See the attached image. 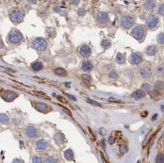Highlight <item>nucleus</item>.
Instances as JSON below:
<instances>
[{
    "label": "nucleus",
    "mask_w": 164,
    "mask_h": 163,
    "mask_svg": "<svg viewBox=\"0 0 164 163\" xmlns=\"http://www.w3.org/2000/svg\"><path fill=\"white\" fill-rule=\"evenodd\" d=\"M34 108L42 113H47L49 111V107L46 104L42 103H36L34 104Z\"/></svg>",
    "instance_id": "12"
},
{
    "label": "nucleus",
    "mask_w": 164,
    "mask_h": 163,
    "mask_svg": "<svg viewBox=\"0 0 164 163\" xmlns=\"http://www.w3.org/2000/svg\"><path fill=\"white\" fill-rule=\"evenodd\" d=\"M108 143L111 144V145L114 144L115 143V138L113 136H110L108 139Z\"/></svg>",
    "instance_id": "40"
},
{
    "label": "nucleus",
    "mask_w": 164,
    "mask_h": 163,
    "mask_svg": "<svg viewBox=\"0 0 164 163\" xmlns=\"http://www.w3.org/2000/svg\"><path fill=\"white\" fill-rule=\"evenodd\" d=\"M81 78H82L83 82H84L85 84L88 85V84H90V82H91L92 79L90 75H87V74H83L82 75V77H81Z\"/></svg>",
    "instance_id": "26"
},
{
    "label": "nucleus",
    "mask_w": 164,
    "mask_h": 163,
    "mask_svg": "<svg viewBox=\"0 0 164 163\" xmlns=\"http://www.w3.org/2000/svg\"><path fill=\"white\" fill-rule=\"evenodd\" d=\"M36 145L37 149L38 150H45L47 147L48 144L45 140L41 139L37 141Z\"/></svg>",
    "instance_id": "17"
},
{
    "label": "nucleus",
    "mask_w": 164,
    "mask_h": 163,
    "mask_svg": "<svg viewBox=\"0 0 164 163\" xmlns=\"http://www.w3.org/2000/svg\"><path fill=\"white\" fill-rule=\"evenodd\" d=\"M161 109H162V111H164V104H163L161 106Z\"/></svg>",
    "instance_id": "48"
},
{
    "label": "nucleus",
    "mask_w": 164,
    "mask_h": 163,
    "mask_svg": "<svg viewBox=\"0 0 164 163\" xmlns=\"http://www.w3.org/2000/svg\"><path fill=\"white\" fill-rule=\"evenodd\" d=\"M1 96L5 101L11 102L17 97V94L16 93L11 91H5L4 93L2 94Z\"/></svg>",
    "instance_id": "10"
},
{
    "label": "nucleus",
    "mask_w": 164,
    "mask_h": 163,
    "mask_svg": "<svg viewBox=\"0 0 164 163\" xmlns=\"http://www.w3.org/2000/svg\"><path fill=\"white\" fill-rule=\"evenodd\" d=\"M54 140L56 143L58 145H60L62 144L64 142V137L62 134L60 133H57L54 136Z\"/></svg>",
    "instance_id": "21"
},
{
    "label": "nucleus",
    "mask_w": 164,
    "mask_h": 163,
    "mask_svg": "<svg viewBox=\"0 0 164 163\" xmlns=\"http://www.w3.org/2000/svg\"><path fill=\"white\" fill-rule=\"evenodd\" d=\"M146 34V28L145 26L142 25H138L133 28L132 29L131 34L133 38L137 40H142L145 38Z\"/></svg>",
    "instance_id": "1"
},
{
    "label": "nucleus",
    "mask_w": 164,
    "mask_h": 163,
    "mask_svg": "<svg viewBox=\"0 0 164 163\" xmlns=\"http://www.w3.org/2000/svg\"><path fill=\"white\" fill-rule=\"evenodd\" d=\"M135 24V20L130 15H125L120 20V25L123 29H129L132 28Z\"/></svg>",
    "instance_id": "3"
},
{
    "label": "nucleus",
    "mask_w": 164,
    "mask_h": 163,
    "mask_svg": "<svg viewBox=\"0 0 164 163\" xmlns=\"http://www.w3.org/2000/svg\"><path fill=\"white\" fill-rule=\"evenodd\" d=\"M25 133L28 137H34L37 135V130L34 127H28L26 129Z\"/></svg>",
    "instance_id": "16"
},
{
    "label": "nucleus",
    "mask_w": 164,
    "mask_h": 163,
    "mask_svg": "<svg viewBox=\"0 0 164 163\" xmlns=\"http://www.w3.org/2000/svg\"><path fill=\"white\" fill-rule=\"evenodd\" d=\"M54 73L56 75L59 76H66L67 75V72L64 68H57L54 70Z\"/></svg>",
    "instance_id": "22"
},
{
    "label": "nucleus",
    "mask_w": 164,
    "mask_h": 163,
    "mask_svg": "<svg viewBox=\"0 0 164 163\" xmlns=\"http://www.w3.org/2000/svg\"><path fill=\"white\" fill-rule=\"evenodd\" d=\"M154 73L156 77H163L164 75V64H160L157 66L155 69Z\"/></svg>",
    "instance_id": "15"
},
{
    "label": "nucleus",
    "mask_w": 164,
    "mask_h": 163,
    "mask_svg": "<svg viewBox=\"0 0 164 163\" xmlns=\"http://www.w3.org/2000/svg\"><path fill=\"white\" fill-rule=\"evenodd\" d=\"M159 23V18L156 15L151 14L147 17L146 24L149 29H154L157 27Z\"/></svg>",
    "instance_id": "4"
},
{
    "label": "nucleus",
    "mask_w": 164,
    "mask_h": 163,
    "mask_svg": "<svg viewBox=\"0 0 164 163\" xmlns=\"http://www.w3.org/2000/svg\"><path fill=\"white\" fill-rule=\"evenodd\" d=\"M44 163H55V160L53 157L49 156L46 159Z\"/></svg>",
    "instance_id": "37"
},
{
    "label": "nucleus",
    "mask_w": 164,
    "mask_h": 163,
    "mask_svg": "<svg viewBox=\"0 0 164 163\" xmlns=\"http://www.w3.org/2000/svg\"><path fill=\"white\" fill-rule=\"evenodd\" d=\"M60 106L62 107L63 110L64 112H65L66 114L68 115H69V116H72V114H71V111H70V110H69V109H67V108H66V107H65L63 106V105H60Z\"/></svg>",
    "instance_id": "38"
},
{
    "label": "nucleus",
    "mask_w": 164,
    "mask_h": 163,
    "mask_svg": "<svg viewBox=\"0 0 164 163\" xmlns=\"http://www.w3.org/2000/svg\"><path fill=\"white\" fill-rule=\"evenodd\" d=\"M111 44V42L110 40L106 39L103 40L102 42H101V46H102V47L105 49H109V48L110 47Z\"/></svg>",
    "instance_id": "29"
},
{
    "label": "nucleus",
    "mask_w": 164,
    "mask_h": 163,
    "mask_svg": "<svg viewBox=\"0 0 164 163\" xmlns=\"http://www.w3.org/2000/svg\"><path fill=\"white\" fill-rule=\"evenodd\" d=\"M157 116H158L157 114H154V115H153L152 117V120H156L157 119Z\"/></svg>",
    "instance_id": "45"
},
{
    "label": "nucleus",
    "mask_w": 164,
    "mask_h": 163,
    "mask_svg": "<svg viewBox=\"0 0 164 163\" xmlns=\"http://www.w3.org/2000/svg\"><path fill=\"white\" fill-rule=\"evenodd\" d=\"M139 74L143 79H149L152 75V70L149 66H145L140 68Z\"/></svg>",
    "instance_id": "8"
},
{
    "label": "nucleus",
    "mask_w": 164,
    "mask_h": 163,
    "mask_svg": "<svg viewBox=\"0 0 164 163\" xmlns=\"http://www.w3.org/2000/svg\"><path fill=\"white\" fill-rule=\"evenodd\" d=\"M57 99H58L59 101L62 102V103L68 104V102L67 101V99H66L65 98H64V97H63V96H57Z\"/></svg>",
    "instance_id": "36"
},
{
    "label": "nucleus",
    "mask_w": 164,
    "mask_h": 163,
    "mask_svg": "<svg viewBox=\"0 0 164 163\" xmlns=\"http://www.w3.org/2000/svg\"><path fill=\"white\" fill-rule=\"evenodd\" d=\"M0 120H1V122L2 123H8L9 119L7 115L2 114L0 115Z\"/></svg>",
    "instance_id": "30"
},
{
    "label": "nucleus",
    "mask_w": 164,
    "mask_h": 163,
    "mask_svg": "<svg viewBox=\"0 0 164 163\" xmlns=\"http://www.w3.org/2000/svg\"><path fill=\"white\" fill-rule=\"evenodd\" d=\"M12 163H23V162H22V161L18 160H16V161H14Z\"/></svg>",
    "instance_id": "47"
},
{
    "label": "nucleus",
    "mask_w": 164,
    "mask_h": 163,
    "mask_svg": "<svg viewBox=\"0 0 164 163\" xmlns=\"http://www.w3.org/2000/svg\"><path fill=\"white\" fill-rule=\"evenodd\" d=\"M141 90H143V91H149L151 89V85L149 83H144L141 86Z\"/></svg>",
    "instance_id": "33"
},
{
    "label": "nucleus",
    "mask_w": 164,
    "mask_h": 163,
    "mask_svg": "<svg viewBox=\"0 0 164 163\" xmlns=\"http://www.w3.org/2000/svg\"><path fill=\"white\" fill-rule=\"evenodd\" d=\"M158 49L156 45H151L147 46L146 49L145 53L147 56H154L155 55H156V53H157Z\"/></svg>",
    "instance_id": "13"
},
{
    "label": "nucleus",
    "mask_w": 164,
    "mask_h": 163,
    "mask_svg": "<svg viewBox=\"0 0 164 163\" xmlns=\"http://www.w3.org/2000/svg\"><path fill=\"white\" fill-rule=\"evenodd\" d=\"M116 61L118 64H123L125 63V55L121 53H117L116 57Z\"/></svg>",
    "instance_id": "19"
},
{
    "label": "nucleus",
    "mask_w": 164,
    "mask_h": 163,
    "mask_svg": "<svg viewBox=\"0 0 164 163\" xmlns=\"http://www.w3.org/2000/svg\"><path fill=\"white\" fill-rule=\"evenodd\" d=\"M101 158H102L103 161H104V163H107L106 161L105 160V157H104V156H103V153H102V152H101Z\"/></svg>",
    "instance_id": "46"
},
{
    "label": "nucleus",
    "mask_w": 164,
    "mask_h": 163,
    "mask_svg": "<svg viewBox=\"0 0 164 163\" xmlns=\"http://www.w3.org/2000/svg\"><path fill=\"white\" fill-rule=\"evenodd\" d=\"M99 133L101 136H105L106 134V130L105 128H101L99 129Z\"/></svg>",
    "instance_id": "41"
},
{
    "label": "nucleus",
    "mask_w": 164,
    "mask_h": 163,
    "mask_svg": "<svg viewBox=\"0 0 164 163\" xmlns=\"http://www.w3.org/2000/svg\"><path fill=\"white\" fill-rule=\"evenodd\" d=\"M23 40V36L18 29H13L9 33L8 36V40L12 44H17Z\"/></svg>",
    "instance_id": "2"
},
{
    "label": "nucleus",
    "mask_w": 164,
    "mask_h": 163,
    "mask_svg": "<svg viewBox=\"0 0 164 163\" xmlns=\"http://www.w3.org/2000/svg\"><path fill=\"white\" fill-rule=\"evenodd\" d=\"M64 94H66V96H67V97L69 98V99L72 100V101H77L76 98L74 96H72L71 94H68V93H64Z\"/></svg>",
    "instance_id": "43"
},
{
    "label": "nucleus",
    "mask_w": 164,
    "mask_h": 163,
    "mask_svg": "<svg viewBox=\"0 0 164 163\" xmlns=\"http://www.w3.org/2000/svg\"><path fill=\"white\" fill-rule=\"evenodd\" d=\"M33 163H42V161L38 157H34L33 159Z\"/></svg>",
    "instance_id": "42"
},
{
    "label": "nucleus",
    "mask_w": 164,
    "mask_h": 163,
    "mask_svg": "<svg viewBox=\"0 0 164 163\" xmlns=\"http://www.w3.org/2000/svg\"><path fill=\"white\" fill-rule=\"evenodd\" d=\"M149 96H150V97L151 98H152V99H154V98H156L158 96V94H159V93H158V90H152V91H149Z\"/></svg>",
    "instance_id": "31"
},
{
    "label": "nucleus",
    "mask_w": 164,
    "mask_h": 163,
    "mask_svg": "<svg viewBox=\"0 0 164 163\" xmlns=\"http://www.w3.org/2000/svg\"><path fill=\"white\" fill-rule=\"evenodd\" d=\"M127 151V147L126 145H122L120 146L119 147V152L120 153H121L122 155L124 154V153L126 152Z\"/></svg>",
    "instance_id": "35"
},
{
    "label": "nucleus",
    "mask_w": 164,
    "mask_h": 163,
    "mask_svg": "<svg viewBox=\"0 0 164 163\" xmlns=\"http://www.w3.org/2000/svg\"><path fill=\"white\" fill-rule=\"evenodd\" d=\"M155 6H156V2L154 0H146L143 4L144 8L149 11L154 10Z\"/></svg>",
    "instance_id": "14"
},
{
    "label": "nucleus",
    "mask_w": 164,
    "mask_h": 163,
    "mask_svg": "<svg viewBox=\"0 0 164 163\" xmlns=\"http://www.w3.org/2000/svg\"><path fill=\"white\" fill-rule=\"evenodd\" d=\"M134 98L136 100H139L141 99L142 98H143L145 96V92L143 91V90H138L135 91L132 94Z\"/></svg>",
    "instance_id": "18"
},
{
    "label": "nucleus",
    "mask_w": 164,
    "mask_h": 163,
    "mask_svg": "<svg viewBox=\"0 0 164 163\" xmlns=\"http://www.w3.org/2000/svg\"><path fill=\"white\" fill-rule=\"evenodd\" d=\"M91 53V49L88 45H83L79 49V55L84 58H87L90 57Z\"/></svg>",
    "instance_id": "11"
},
{
    "label": "nucleus",
    "mask_w": 164,
    "mask_h": 163,
    "mask_svg": "<svg viewBox=\"0 0 164 163\" xmlns=\"http://www.w3.org/2000/svg\"><path fill=\"white\" fill-rule=\"evenodd\" d=\"M64 156L68 161H71L73 159V152L71 149H68L64 152Z\"/></svg>",
    "instance_id": "23"
},
{
    "label": "nucleus",
    "mask_w": 164,
    "mask_h": 163,
    "mask_svg": "<svg viewBox=\"0 0 164 163\" xmlns=\"http://www.w3.org/2000/svg\"><path fill=\"white\" fill-rule=\"evenodd\" d=\"M117 76L118 74L116 71H112L111 73L110 74V77L112 79H115L116 77H117Z\"/></svg>",
    "instance_id": "39"
},
{
    "label": "nucleus",
    "mask_w": 164,
    "mask_h": 163,
    "mask_svg": "<svg viewBox=\"0 0 164 163\" xmlns=\"http://www.w3.org/2000/svg\"><path fill=\"white\" fill-rule=\"evenodd\" d=\"M158 14L162 17H164V3L161 4L158 8Z\"/></svg>",
    "instance_id": "34"
},
{
    "label": "nucleus",
    "mask_w": 164,
    "mask_h": 163,
    "mask_svg": "<svg viewBox=\"0 0 164 163\" xmlns=\"http://www.w3.org/2000/svg\"><path fill=\"white\" fill-rule=\"evenodd\" d=\"M31 68L35 71H39L43 68V64L41 62H36L32 64Z\"/></svg>",
    "instance_id": "25"
},
{
    "label": "nucleus",
    "mask_w": 164,
    "mask_h": 163,
    "mask_svg": "<svg viewBox=\"0 0 164 163\" xmlns=\"http://www.w3.org/2000/svg\"><path fill=\"white\" fill-rule=\"evenodd\" d=\"M101 143H102L103 147H104L105 148H106V139H105V138L102 139V140H101Z\"/></svg>",
    "instance_id": "44"
},
{
    "label": "nucleus",
    "mask_w": 164,
    "mask_h": 163,
    "mask_svg": "<svg viewBox=\"0 0 164 163\" xmlns=\"http://www.w3.org/2000/svg\"><path fill=\"white\" fill-rule=\"evenodd\" d=\"M128 61L133 65H138L143 61V56L140 52L133 53L129 57Z\"/></svg>",
    "instance_id": "7"
},
{
    "label": "nucleus",
    "mask_w": 164,
    "mask_h": 163,
    "mask_svg": "<svg viewBox=\"0 0 164 163\" xmlns=\"http://www.w3.org/2000/svg\"><path fill=\"white\" fill-rule=\"evenodd\" d=\"M97 21L100 25L106 26L109 23L110 18H109L108 15L105 12H100L98 14Z\"/></svg>",
    "instance_id": "9"
},
{
    "label": "nucleus",
    "mask_w": 164,
    "mask_h": 163,
    "mask_svg": "<svg viewBox=\"0 0 164 163\" xmlns=\"http://www.w3.org/2000/svg\"><path fill=\"white\" fill-rule=\"evenodd\" d=\"M93 64L91 62H86L82 64V69L84 71H90L93 68Z\"/></svg>",
    "instance_id": "20"
},
{
    "label": "nucleus",
    "mask_w": 164,
    "mask_h": 163,
    "mask_svg": "<svg viewBox=\"0 0 164 163\" xmlns=\"http://www.w3.org/2000/svg\"><path fill=\"white\" fill-rule=\"evenodd\" d=\"M156 163H164V155L163 153H158L156 157Z\"/></svg>",
    "instance_id": "28"
},
{
    "label": "nucleus",
    "mask_w": 164,
    "mask_h": 163,
    "mask_svg": "<svg viewBox=\"0 0 164 163\" xmlns=\"http://www.w3.org/2000/svg\"><path fill=\"white\" fill-rule=\"evenodd\" d=\"M11 20L13 23H19L23 21L24 18V14L21 11H14L11 14Z\"/></svg>",
    "instance_id": "6"
},
{
    "label": "nucleus",
    "mask_w": 164,
    "mask_h": 163,
    "mask_svg": "<svg viewBox=\"0 0 164 163\" xmlns=\"http://www.w3.org/2000/svg\"><path fill=\"white\" fill-rule=\"evenodd\" d=\"M164 87V83L162 80H158L155 82L154 84V88L156 90H160Z\"/></svg>",
    "instance_id": "24"
},
{
    "label": "nucleus",
    "mask_w": 164,
    "mask_h": 163,
    "mask_svg": "<svg viewBox=\"0 0 164 163\" xmlns=\"http://www.w3.org/2000/svg\"><path fill=\"white\" fill-rule=\"evenodd\" d=\"M162 143L164 144V134L163 135V137H162Z\"/></svg>",
    "instance_id": "49"
},
{
    "label": "nucleus",
    "mask_w": 164,
    "mask_h": 163,
    "mask_svg": "<svg viewBox=\"0 0 164 163\" xmlns=\"http://www.w3.org/2000/svg\"><path fill=\"white\" fill-rule=\"evenodd\" d=\"M157 42L160 45H164V33H160L157 37Z\"/></svg>",
    "instance_id": "27"
},
{
    "label": "nucleus",
    "mask_w": 164,
    "mask_h": 163,
    "mask_svg": "<svg viewBox=\"0 0 164 163\" xmlns=\"http://www.w3.org/2000/svg\"><path fill=\"white\" fill-rule=\"evenodd\" d=\"M33 46L36 50L41 52L45 50L47 47V42L42 38H36L33 42Z\"/></svg>",
    "instance_id": "5"
},
{
    "label": "nucleus",
    "mask_w": 164,
    "mask_h": 163,
    "mask_svg": "<svg viewBox=\"0 0 164 163\" xmlns=\"http://www.w3.org/2000/svg\"><path fill=\"white\" fill-rule=\"evenodd\" d=\"M86 101H87V103H88V104H90L93 105V106H97V107L101 106V104L100 103H98V102H97L96 101H94V100L87 99L86 100Z\"/></svg>",
    "instance_id": "32"
}]
</instances>
